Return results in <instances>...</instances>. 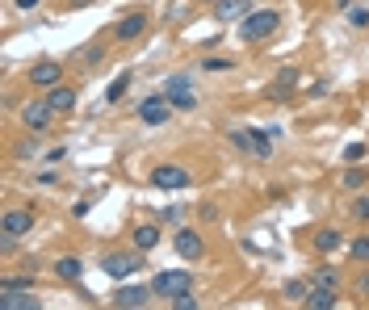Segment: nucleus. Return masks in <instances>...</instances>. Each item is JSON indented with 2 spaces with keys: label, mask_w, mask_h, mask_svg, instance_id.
<instances>
[{
  "label": "nucleus",
  "mask_w": 369,
  "mask_h": 310,
  "mask_svg": "<svg viewBox=\"0 0 369 310\" xmlns=\"http://www.w3.org/2000/svg\"><path fill=\"white\" fill-rule=\"evenodd\" d=\"M277 25H281V13H277V8H260V13H248V17H244L239 38H244V42H265Z\"/></svg>",
  "instance_id": "nucleus-1"
},
{
  "label": "nucleus",
  "mask_w": 369,
  "mask_h": 310,
  "mask_svg": "<svg viewBox=\"0 0 369 310\" xmlns=\"http://www.w3.org/2000/svg\"><path fill=\"white\" fill-rule=\"evenodd\" d=\"M151 290L160 294V298H181V294H193V273L189 269H164V273H155V281H151Z\"/></svg>",
  "instance_id": "nucleus-2"
},
{
  "label": "nucleus",
  "mask_w": 369,
  "mask_h": 310,
  "mask_svg": "<svg viewBox=\"0 0 369 310\" xmlns=\"http://www.w3.org/2000/svg\"><path fill=\"white\" fill-rule=\"evenodd\" d=\"M151 185L164 189V193H172V189H189L193 176H189V168H181V164H155V168H151Z\"/></svg>",
  "instance_id": "nucleus-3"
},
{
  "label": "nucleus",
  "mask_w": 369,
  "mask_h": 310,
  "mask_svg": "<svg viewBox=\"0 0 369 310\" xmlns=\"http://www.w3.org/2000/svg\"><path fill=\"white\" fill-rule=\"evenodd\" d=\"M168 118H172L168 92H155V97L139 101V122H143V126H168Z\"/></svg>",
  "instance_id": "nucleus-4"
},
{
  "label": "nucleus",
  "mask_w": 369,
  "mask_h": 310,
  "mask_svg": "<svg viewBox=\"0 0 369 310\" xmlns=\"http://www.w3.org/2000/svg\"><path fill=\"white\" fill-rule=\"evenodd\" d=\"M21 122H25V130H34V134H42V130H50V122H55V105L42 97V101H25L21 105Z\"/></svg>",
  "instance_id": "nucleus-5"
},
{
  "label": "nucleus",
  "mask_w": 369,
  "mask_h": 310,
  "mask_svg": "<svg viewBox=\"0 0 369 310\" xmlns=\"http://www.w3.org/2000/svg\"><path fill=\"white\" fill-rule=\"evenodd\" d=\"M139 269H143V256H139V252H109V256L101 260V273L113 277V281H122V277H130V273H139Z\"/></svg>",
  "instance_id": "nucleus-6"
},
{
  "label": "nucleus",
  "mask_w": 369,
  "mask_h": 310,
  "mask_svg": "<svg viewBox=\"0 0 369 310\" xmlns=\"http://www.w3.org/2000/svg\"><path fill=\"white\" fill-rule=\"evenodd\" d=\"M172 248H176L181 260H202V256H206V239H202L193 227H181L176 239H172Z\"/></svg>",
  "instance_id": "nucleus-7"
},
{
  "label": "nucleus",
  "mask_w": 369,
  "mask_h": 310,
  "mask_svg": "<svg viewBox=\"0 0 369 310\" xmlns=\"http://www.w3.org/2000/svg\"><path fill=\"white\" fill-rule=\"evenodd\" d=\"M59 80H63V63L59 59H42V63L29 67V84L34 88H55Z\"/></svg>",
  "instance_id": "nucleus-8"
},
{
  "label": "nucleus",
  "mask_w": 369,
  "mask_h": 310,
  "mask_svg": "<svg viewBox=\"0 0 369 310\" xmlns=\"http://www.w3.org/2000/svg\"><path fill=\"white\" fill-rule=\"evenodd\" d=\"M151 294H155L151 286H122V290H113V298H109V302H113V307L139 310V307H147V302H151Z\"/></svg>",
  "instance_id": "nucleus-9"
},
{
  "label": "nucleus",
  "mask_w": 369,
  "mask_h": 310,
  "mask_svg": "<svg viewBox=\"0 0 369 310\" xmlns=\"http://www.w3.org/2000/svg\"><path fill=\"white\" fill-rule=\"evenodd\" d=\"M147 34V17L143 13H130V17H122L118 25H113V38L118 42H134V38H143Z\"/></svg>",
  "instance_id": "nucleus-10"
},
{
  "label": "nucleus",
  "mask_w": 369,
  "mask_h": 310,
  "mask_svg": "<svg viewBox=\"0 0 369 310\" xmlns=\"http://www.w3.org/2000/svg\"><path fill=\"white\" fill-rule=\"evenodd\" d=\"M294 88H298V67H281L277 80H273L265 92H269L273 101H286V97H294Z\"/></svg>",
  "instance_id": "nucleus-11"
},
{
  "label": "nucleus",
  "mask_w": 369,
  "mask_h": 310,
  "mask_svg": "<svg viewBox=\"0 0 369 310\" xmlns=\"http://www.w3.org/2000/svg\"><path fill=\"white\" fill-rule=\"evenodd\" d=\"M29 227H34L29 210H4V218H0V231H8V235H29Z\"/></svg>",
  "instance_id": "nucleus-12"
},
{
  "label": "nucleus",
  "mask_w": 369,
  "mask_h": 310,
  "mask_svg": "<svg viewBox=\"0 0 369 310\" xmlns=\"http://www.w3.org/2000/svg\"><path fill=\"white\" fill-rule=\"evenodd\" d=\"M340 244H344V235H340L336 227H319V231L311 235V248H315L319 256H332V252H336Z\"/></svg>",
  "instance_id": "nucleus-13"
},
{
  "label": "nucleus",
  "mask_w": 369,
  "mask_h": 310,
  "mask_svg": "<svg viewBox=\"0 0 369 310\" xmlns=\"http://www.w3.org/2000/svg\"><path fill=\"white\" fill-rule=\"evenodd\" d=\"M0 310H38V298L29 290H0Z\"/></svg>",
  "instance_id": "nucleus-14"
},
{
  "label": "nucleus",
  "mask_w": 369,
  "mask_h": 310,
  "mask_svg": "<svg viewBox=\"0 0 369 310\" xmlns=\"http://www.w3.org/2000/svg\"><path fill=\"white\" fill-rule=\"evenodd\" d=\"M340 302L336 298V286H311V294H307V307L311 310H332Z\"/></svg>",
  "instance_id": "nucleus-15"
},
{
  "label": "nucleus",
  "mask_w": 369,
  "mask_h": 310,
  "mask_svg": "<svg viewBox=\"0 0 369 310\" xmlns=\"http://www.w3.org/2000/svg\"><path fill=\"white\" fill-rule=\"evenodd\" d=\"M46 101L55 105V113H71V109H76V92H71L67 84H55V88H46Z\"/></svg>",
  "instance_id": "nucleus-16"
},
{
  "label": "nucleus",
  "mask_w": 369,
  "mask_h": 310,
  "mask_svg": "<svg viewBox=\"0 0 369 310\" xmlns=\"http://www.w3.org/2000/svg\"><path fill=\"white\" fill-rule=\"evenodd\" d=\"M80 273H84L80 256H59V260H55V277H59V281H80Z\"/></svg>",
  "instance_id": "nucleus-17"
},
{
  "label": "nucleus",
  "mask_w": 369,
  "mask_h": 310,
  "mask_svg": "<svg viewBox=\"0 0 369 310\" xmlns=\"http://www.w3.org/2000/svg\"><path fill=\"white\" fill-rule=\"evenodd\" d=\"M248 13V0H214V17L218 21H235Z\"/></svg>",
  "instance_id": "nucleus-18"
},
{
  "label": "nucleus",
  "mask_w": 369,
  "mask_h": 310,
  "mask_svg": "<svg viewBox=\"0 0 369 310\" xmlns=\"http://www.w3.org/2000/svg\"><path fill=\"white\" fill-rule=\"evenodd\" d=\"M126 88H130V71H118V76H113V84L105 88V101H109V105H118V101L126 97Z\"/></svg>",
  "instance_id": "nucleus-19"
},
{
  "label": "nucleus",
  "mask_w": 369,
  "mask_h": 310,
  "mask_svg": "<svg viewBox=\"0 0 369 310\" xmlns=\"http://www.w3.org/2000/svg\"><path fill=\"white\" fill-rule=\"evenodd\" d=\"M248 134H252V155H256V160H269V155H273V143H269V134H265L260 126H252Z\"/></svg>",
  "instance_id": "nucleus-20"
},
{
  "label": "nucleus",
  "mask_w": 369,
  "mask_h": 310,
  "mask_svg": "<svg viewBox=\"0 0 369 310\" xmlns=\"http://www.w3.org/2000/svg\"><path fill=\"white\" fill-rule=\"evenodd\" d=\"M160 244V227H134V248L139 252H151Z\"/></svg>",
  "instance_id": "nucleus-21"
},
{
  "label": "nucleus",
  "mask_w": 369,
  "mask_h": 310,
  "mask_svg": "<svg viewBox=\"0 0 369 310\" xmlns=\"http://www.w3.org/2000/svg\"><path fill=\"white\" fill-rule=\"evenodd\" d=\"M168 101H172V109H197V92L193 88H181V92H168Z\"/></svg>",
  "instance_id": "nucleus-22"
},
{
  "label": "nucleus",
  "mask_w": 369,
  "mask_h": 310,
  "mask_svg": "<svg viewBox=\"0 0 369 310\" xmlns=\"http://www.w3.org/2000/svg\"><path fill=\"white\" fill-rule=\"evenodd\" d=\"M286 302H307V294H311V281H286Z\"/></svg>",
  "instance_id": "nucleus-23"
},
{
  "label": "nucleus",
  "mask_w": 369,
  "mask_h": 310,
  "mask_svg": "<svg viewBox=\"0 0 369 310\" xmlns=\"http://www.w3.org/2000/svg\"><path fill=\"white\" fill-rule=\"evenodd\" d=\"M365 181H369V172H361L357 164H353V168L340 176V185H344V189H353V193H357V189H365Z\"/></svg>",
  "instance_id": "nucleus-24"
},
{
  "label": "nucleus",
  "mask_w": 369,
  "mask_h": 310,
  "mask_svg": "<svg viewBox=\"0 0 369 310\" xmlns=\"http://www.w3.org/2000/svg\"><path fill=\"white\" fill-rule=\"evenodd\" d=\"M181 88H193V76L189 71H176V76L164 80V92H181Z\"/></svg>",
  "instance_id": "nucleus-25"
},
{
  "label": "nucleus",
  "mask_w": 369,
  "mask_h": 310,
  "mask_svg": "<svg viewBox=\"0 0 369 310\" xmlns=\"http://www.w3.org/2000/svg\"><path fill=\"white\" fill-rule=\"evenodd\" d=\"M0 290H34V273H25V277H4Z\"/></svg>",
  "instance_id": "nucleus-26"
},
{
  "label": "nucleus",
  "mask_w": 369,
  "mask_h": 310,
  "mask_svg": "<svg viewBox=\"0 0 369 310\" xmlns=\"http://www.w3.org/2000/svg\"><path fill=\"white\" fill-rule=\"evenodd\" d=\"M365 160V143H349L344 147V164H361Z\"/></svg>",
  "instance_id": "nucleus-27"
},
{
  "label": "nucleus",
  "mask_w": 369,
  "mask_h": 310,
  "mask_svg": "<svg viewBox=\"0 0 369 310\" xmlns=\"http://www.w3.org/2000/svg\"><path fill=\"white\" fill-rule=\"evenodd\" d=\"M349 252H353V260H369V235L353 239V244H349Z\"/></svg>",
  "instance_id": "nucleus-28"
},
{
  "label": "nucleus",
  "mask_w": 369,
  "mask_h": 310,
  "mask_svg": "<svg viewBox=\"0 0 369 310\" xmlns=\"http://www.w3.org/2000/svg\"><path fill=\"white\" fill-rule=\"evenodd\" d=\"M202 67H206V71H231V67H235V59H206Z\"/></svg>",
  "instance_id": "nucleus-29"
},
{
  "label": "nucleus",
  "mask_w": 369,
  "mask_h": 310,
  "mask_svg": "<svg viewBox=\"0 0 369 310\" xmlns=\"http://www.w3.org/2000/svg\"><path fill=\"white\" fill-rule=\"evenodd\" d=\"M349 21H353L357 29H365L369 25V8H349Z\"/></svg>",
  "instance_id": "nucleus-30"
},
{
  "label": "nucleus",
  "mask_w": 369,
  "mask_h": 310,
  "mask_svg": "<svg viewBox=\"0 0 369 310\" xmlns=\"http://www.w3.org/2000/svg\"><path fill=\"white\" fill-rule=\"evenodd\" d=\"M336 281H340L336 269H319V273H315V286H336Z\"/></svg>",
  "instance_id": "nucleus-31"
},
{
  "label": "nucleus",
  "mask_w": 369,
  "mask_h": 310,
  "mask_svg": "<svg viewBox=\"0 0 369 310\" xmlns=\"http://www.w3.org/2000/svg\"><path fill=\"white\" fill-rule=\"evenodd\" d=\"M172 307H176V310H197V298H189V294H181V298H172Z\"/></svg>",
  "instance_id": "nucleus-32"
},
{
  "label": "nucleus",
  "mask_w": 369,
  "mask_h": 310,
  "mask_svg": "<svg viewBox=\"0 0 369 310\" xmlns=\"http://www.w3.org/2000/svg\"><path fill=\"white\" fill-rule=\"evenodd\" d=\"M101 59H105V50H101V46H88V50H84V63H101Z\"/></svg>",
  "instance_id": "nucleus-33"
},
{
  "label": "nucleus",
  "mask_w": 369,
  "mask_h": 310,
  "mask_svg": "<svg viewBox=\"0 0 369 310\" xmlns=\"http://www.w3.org/2000/svg\"><path fill=\"white\" fill-rule=\"evenodd\" d=\"M353 214H357V218H369V197H357V206H353Z\"/></svg>",
  "instance_id": "nucleus-34"
},
{
  "label": "nucleus",
  "mask_w": 369,
  "mask_h": 310,
  "mask_svg": "<svg viewBox=\"0 0 369 310\" xmlns=\"http://www.w3.org/2000/svg\"><path fill=\"white\" fill-rule=\"evenodd\" d=\"M46 160H50V164H63V160H67V147H55V151H50Z\"/></svg>",
  "instance_id": "nucleus-35"
},
{
  "label": "nucleus",
  "mask_w": 369,
  "mask_h": 310,
  "mask_svg": "<svg viewBox=\"0 0 369 310\" xmlns=\"http://www.w3.org/2000/svg\"><path fill=\"white\" fill-rule=\"evenodd\" d=\"M357 294H361V298H369V273H361V277H357Z\"/></svg>",
  "instance_id": "nucleus-36"
},
{
  "label": "nucleus",
  "mask_w": 369,
  "mask_h": 310,
  "mask_svg": "<svg viewBox=\"0 0 369 310\" xmlns=\"http://www.w3.org/2000/svg\"><path fill=\"white\" fill-rule=\"evenodd\" d=\"M17 8H38V0H17Z\"/></svg>",
  "instance_id": "nucleus-37"
},
{
  "label": "nucleus",
  "mask_w": 369,
  "mask_h": 310,
  "mask_svg": "<svg viewBox=\"0 0 369 310\" xmlns=\"http://www.w3.org/2000/svg\"><path fill=\"white\" fill-rule=\"evenodd\" d=\"M202 4H214V0H202Z\"/></svg>",
  "instance_id": "nucleus-38"
}]
</instances>
